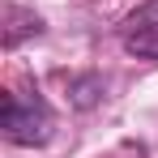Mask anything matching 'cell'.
<instances>
[{
	"instance_id": "obj_1",
	"label": "cell",
	"mask_w": 158,
	"mask_h": 158,
	"mask_svg": "<svg viewBox=\"0 0 158 158\" xmlns=\"http://www.w3.org/2000/svg\"><path fill=\"white\" fill-rule=\"evenodd\" d=\"M0 128L13 145H43L52 137V111L39 103V98H17V94H4L0 107Z\"/></svg>"
},
{
	"instance_id": "obj_2",
	"label": "cell",
	"mask_w": 158,
	"mask_h": 158,
	"mask_svg": "<svg viewBox=\"0 0 158 158\" xmlns=\"http://www.w3.org/2000/svg\"><path fill=\"white\" fill-rule=\"evenodd\" d=\"M4 52H13L22 39H30V34H43V22L30 13V9H17V4H9L4 9Z\"/></svg>"
},
{
	"instance_id": "obj_3",
	"label": "cell",
	"mask_w": 158,
	"mask_h": 158,
	"mask_svg": "<svg viewBox=\"0 0 158 158\" xmlns=\"http://www.w3.org/2000/svg\"><path fill=\"white\" fill-rule=\"evenodd\" d=\"M120 30H124V39L128 34H141V30H158V0H145L141 9H132Z\"/></svg>"
},
{
	"instance_id": "obj_4",
	"label": "cell",
	"mask_w": 158,
	"mask_h": 158,
	"mask_svg": "<svg viewBox=\"0 0 158 158\" xmlns=\"http://www.w3.org/2000/svg\"><path fill=\"white\" fill-rule=\"evenodd\" d=\"M69 94H73V107L90 111V107L98 103V94H103V81L94 77V73H90V77H77L73 85H69Z\"/></svg>"
},
{
	"instance_id": "obj_5",
	"label": "cell",
	"mask_w": 158,
	"mask_h": 158,
	"mask_svg": "<svg viewBox=\"0 0 158 158\" xmlns=\"http://www.w3.org/2000/svg\"><path fill=\"white\" fill-rule=\"evenodd\" d=\"M124 52H128V56H141V60H158V30L128 34V39H124Z\"/></svg>"
}]
</instances>
